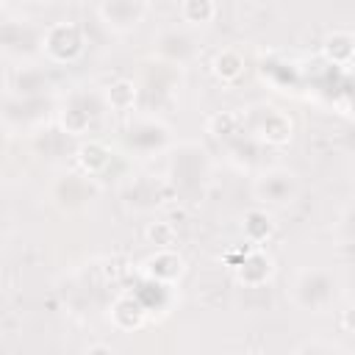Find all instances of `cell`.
I'll use <instances>...</instances> for the list:
<instances>
[{
	"label": "cell",
	"instance_id": "7",
	"mask_svg": "<svg viewBox=\"0 0 355 355\" xmlns=\"http://www.w3.org/2000/svg\"><path fill=\"white\" fill-rule=\"evenodd\" d=\"M250 355H261V352H250Z\"/></svg>",
	"mask_w": 355,
	"mask_h": 355
},
{
	"label": "cell",
	"instance_id": "3",
	"mask_svg": "<svg viewBox=\"0 0 355 355\" xmlns=\"http://www.w3.org/2000/svg\"><path fill=\"white\" fill-rule=\"evenodd\" d=\"M108 100L116 105V108H128L130 103H133V86L128 83V80H119L114 89H111V94H108Z\"/></svg>",
	"mask_w": 355,
	"mask_h": 355
},
{
	"label": "cell",
	"instance_id": "2",
	"mask_svg": "<svg viewBox=\"0 0 355 355\" xmlns=\"http://www.w3.org/2000/svg\"><path fill=\"white\" fill-rule=\"evenodd\" d=\"M336 50H341V53H338V58H341V61H347V58L352 55V36H349V33H333V36L327 39V55L333 58V55H336Z\"/></svg>",
	"mask_w": 355,
	"mask_h": 355
},
{
	"label": "cell",
	"instance_id": "5",
	"mask_svg": "<svg viewBox=\"0 0 355 355\" xmlns=\"http://www.w3.org/2000/svg\"><path fill=\"white\" fill-rule=\"evenodd\" d=\"M147 236H150V241H155L158 247L172 244V227H169V225H153V227L147 230Z\"/></svg>",
	"mask_w": 355,
	"mask_h": 355
},
{
	"label": "cell",
	"instance_id": "1",
	"mask_svg": "<svg viewBox=\"0 0 355 355\" xmlns=\"http://www.w3.org/2000/svg\"><path fill=\"white\" fill-rule=\"evenodd\" d=\"M214 67H216V75H219V78L233 80V78L241 72V55H239V53H233V50H222V53L216 55Z\"/></svg>",
	"mask_w": 355,
	"mask_h": 355
},
{
	"label": "cell",
	"instance_id": "6",
	"mask_svg": "<svg viewBox=\"0 0 355 355\" xmlns=\"http://www.w3.org/2000/svg\"><path fill=\"white\" fill-rule=\"evenodd\" d=\"M89 355H111V349H108V347H103V344H97V347H92V349H89Z\"/></svg>",
	"mask_w": 355,
	"mask_h": 355
},
{
	"label": "cell",
	"instance_id": "4",
	"mask_svg": "<svg viewBox=\"0 0 355 355\" xmlns=\"http://www.w3.org/2000/svg\"><path fill=\"white\" fill-rule=\"evenodd\" d=\"M183 17L189 19L191 14H197L200 17V22H205V19H211L214 17V6L211 3H194V0H189V3H183Z\"/></svg>",
	"mask_w": 355,
	"mask_h": 355
}]
</instances>
